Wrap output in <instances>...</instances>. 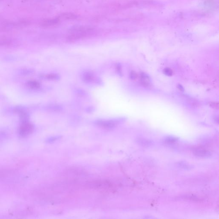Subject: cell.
<instances>
[{"label":"cell","mask_w":219,"mask_h":219,"mask_svg":"<svg viewBox=\"0 0 219 219\" xmlns=\"http://www.w3.org/2000/svg\"><path fill=\"white\" fill-rule=\"evenodd\" d=\"M163 73L167 76H171L173 74V71L170 68H166L163 70Z\"/></svg>","instance_id":"obj_14"},{"label":"cell","mask_w":219,"mask_h":219,"mask_svg":"<svg viewBox=\"0 0 219 219\" xmlns=\"http://www.w3.org/2000/svg\"><path fill=\"white\" fill-rule=\"evenodd\" d=\"M34 126L32 124L27 122H25L21 125L19 129L20 135L25 137L31 134L34 131Z\"/></svg>","instance_id":"obj_3"},{"label":"cell","mask_w":219,"mask_h":219,"mask_svg":"<svg viewBox=\"0 0 219 219\" xmlns=\"http://www.w3.org/2000/svg\"><path fill=\"white\" fill-rule=\"evenodd\" d=\"M93 28L88 27L80 26L75 27L67 37V40L69 42H75L86 37L93 33Z\"/></svg>","instance_id":"obj_1"},{"label":"cell","mask_w":219,"mask_h":219,"mask_svg":"<svg viewBox=\"0 0 219 219\" xmlns=\"http://www.w3.org/2000/svg\"><path fill=\"white\" fill-rule=\"evenodd\" d=\"M27 86L32 89H39L40 87V84L36 81H30L27 83Z\"/></svg>","instance_id":"obj_12"},{"label":"cell","mask_w":219,"mask_h":219,"mask_svg":"<svg viewBox=\"0 0 219 219\" xmlns=\"http://www.w3.org/2000/svg\"><path fill=\"white\" fill-rule=\"evenodd\" d=\"M82 79L86 83L91 82L94 79V76L91 72H87L84 73L82 75Z\"/></svg>","instance_id":"obj_10"},{"label":"cell","mask_w":219,"mask_h":219,"mask_svg":"<svg viewBox=\"0 0 219 219\" xmlns=\"http://www.w3.org/2000/svg\"><path fill=\"white\" fill-rule=\"evenodd\" d=\"M137 77V73L134 71H132L131 72L130 74V77L132 80H135Z\"/></svg>","instance_id":"obj_15"},{"label":"cell","mask_w":219,"mask_h":219,"mask_svg":"<svg viewBox=\"0 0 219 219\" xmlns=\"http://www.w3.org/2000/svg\"><path fill=\"white\" fill-rule=\"evenodd\" d=\"M116 70H117V71L118 72V73L119 74H121V75L122 73V70H121V66H120V64H117V66H116Z\"/></svg>","instance_id":"obj_17"},{"label":"cell","mask_w":219,"mask_h":219,"mask_svg":"<svg viewBox=\"0 0 219 219\" xmlns=\"http://www.w3.org/2000/svg\"><path fill=\"white\" fill-rule=\"evenodd\" d=\"M179 140V138L174 136H167L164 137L163 139V142L165 144L171 145L174 144L178 142Z\"/></svg>","instance_id":"obj_7"},{"label":"cell","mask_w":219,"mask_h":219,"mask_svg":"<svg viewBox=\"0 0 219 219\" xmlns=\"http://www.w3.org/2000/svg\"><path fill=\"white\" fill-rule=\"evenodd\" d=\"M45 78L49 80H57L59 79V76L56 74H49L45 76Z\"/></svg>","instance_id":"obj_13"},{"label":"cell","mask_w":219,"mask_h":219,"mask_svg":"<svg viewBox=\"0 0 219 219\" xmlns=\"http://www.w3.org/2000/svg\"><path fill=\"white\" fill-rule=\"evenodd\" d=\"M76 18H77V16L71 13H63L60 16V18L62 19H74Z\"/></svg>","instance_id":"obj_11"},{"label":"cell","mask_w":219,"mask_h":219,"mask_svg":"<svg viewBox=\"0 0 219 219\" xmlns=\"http://www.w3.org/2000/svg\"><path fill=\"white\" fill-rule=\"evenodd\" d=\"M193 154L196 157L207 158L212 155V153L208 150L201 147H197L193 150Z\"/></svg>","instance_id":"obj_4"},{"label":"cell","mask_w":219,"mask_h":219,"mask_svg":"<svg viewBox=\"0 0 219 219\" xmlns=\"http://www.w3.org/2000/svg\"><path fill=\"white\" fill-rule=\"evenodd\" d=\"M140 81L143 86H148L150 84V78L146 74L142 73L140 76Z\"/></svg>","instance_id":"obj_9"},{"label":"cell","mask_w":219,"mask_h":219,"mask_svg":"<svg viewBox=\"0 0 219 219\" xmlns=\"http://www.w3.org/2000/svg\"><path fill=\"white\" fill-rule=\"evenodd\" d=\"M61 137V136H55V137H52L51 138H49V139L48 140V141L49 143L54 142L59 139Z\"/></svg>","instance_id":"obj_16"},{"label":"cell","mask_w":219,"mask_h":219,"mask_svg":"<svg viewBox=\"0 0 219 219\" xmlns=\"http://www.w3.org/2000/svg\"><path fill=\"white\" fill-rule=\"evenodd\" d=\"M135 143L143 147H149L154 144L153 141L147 138L139 137L135 140Z\"/></svg>","instance_id":"obj_6"},{"label":"cell","mask_w":219,"mask_h":219,"mask_svg":"<svg viewBox=\"0 0 219 219\" xmlns=\"http://www.w3.org/2000/svg\"><path fill=\"white\" fill-rule=\"evenodd\" d=\"M60 24V19L58 18H52L49 19L45 20L43 21L42 25L44 27L47 28L54 27L58 26Z\"/></svg>","instance_id":"obj_5"},{"label":"cell","mask_w":219,"mask_h":219,"mask_svg":"<svg viewBox=\"0 0 219 219\" xmlns=\"http://www.w3.org/2000/svg\"><path fill=\"white\" fill-rule=\"evenodd\" d=\"M178 88L179 89H180L181 91H182V90H183V88L182 87V86L181 85H178Z\"/></svg>","instance_id":"obj_18"},{"label":"cell","mask_w":219,"mask_h":219,"mask_svg":"<svg viewBox=\"0 0 219 219\" xmlns=\"http://www.w3.org/2000/svg\"><path fill=\"white\" fill-rule=\"evenodd\" d=\"M119 123L117 120H98L95 122V124L99 128L110 130L115 128Z\"/></svg>","instance_id":"obj_2"},{"label":"cell","mask_w":219,"mask_h":219,"mask_svg":"<svg viewBox=\"0 0 219 219\" xmlns=\"http://www.w3.org/2000/svg\"><path fill=\"white\" fill-rule=\"evenodd\" d=\"M177 166L180 169L184 170H190L194 168V166L191 164H189L185 161H181L178 162L176 164Z\"/></svg>","instance_id":"obj_8"}]
</instances>
